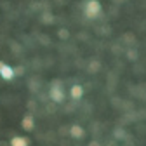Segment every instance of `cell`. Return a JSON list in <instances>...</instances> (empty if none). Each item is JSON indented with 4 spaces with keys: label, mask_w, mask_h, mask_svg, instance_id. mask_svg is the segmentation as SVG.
Returning a JSON list of instances; mask_svg holds the SVG:
<instances>
[{
    "label": "cell",
    "mask_w": 146,
    "mask_h": 146,
    "mask_svg": "<svg viewBox=\"0 0 146 146\" xmlns=\"http://www.w3.org/2000/svg\"><path fill=\"white\" fill-rule=\"evenodd\" d=\"M89 146H99V144H98V143H90Z\"/></svg>",
    "instance_id": "9c48e42d"
},
{
    "label": "cell",
    "mask_w": 146,
    "mask_h": 146,
    "mask_svg": "<svg viewBox=\"0 0 146 146\" xmlns=\"http://www.w3.org/2000/svg\"><path fill=\"white\" fill-rule=\"evenodd\" d=\"M23 71H25V70H23L21 66H19V68H14V73H16V75H23Z\"/></svg>",
    "instance_id": "ba28073f"
},
{
    "label": "cell",
    "mask_w": 146,
    "mask_h": 146,
    "mask_svg": "<svg viewBox=\"0 0 146 146\" xmlns=\"http://www.w3.org/2000/svg\"><path fill=\"white\" fill-rule=\"evenodd\" d=\"M70 134H71L73 137H82V136H84V129H82L80 125H73L71 131H70Z\"/></svg>",
    "instance_id": "52a82bcc"
},
{
    "label": "cell",
    "mask_w": 146,
    "mask_h": 146,
    "mask_svg": "<svg viewBox=\"0 0 146 146\" xmlns=\"http://www.w3.org/2000/svg\"><path fill=\"white\" fill-rule=\"evenodd\" d=\"M21 125H23V129H25V131H33V127H35V120H33V117H31V115L23 117Z\"/></svg>",
    "instance_id": "277c9868"
},
{
    "label": "cell",
    "mask_w": 146,
    "mask_h": 146,
    "mask_svg": "<svg viewBox=\"0 0 146 146\" xmlns=\"http://www.w3.org/2000/svg\"><path fill=\"white\" fill-rule=\"evenodd\" d=\"M50 99L54 101V103H63L64 101V92H63V89L61 87H58V82H54V85L50 87Z\"/></svg>",
    "instance_id": "7a4b0ae2"
},
{
    "label": "cell",
    "mask_w": 146,
    "mask_h": 146,
    "mask_svg": "<svg viewBox=\"0 0 146 146\" xmlns=\"http://www.w3.org/2000/svg\"><path fill=\"white\" fill-rule=\"evenodd\" d=\"M99 12H101V4L98 2V0H89V2L85 4V16L89 17V19L96 17Z\"/></svg>",
    "instance_id": "6da1fadb"
},
{
    "label": "cell",
    "mask_w": 146,
    "mask_h": 146,
    "mask_svg": "<svg viewBox=\"0 0 146 146\" xmlns=\"http://www.w3.org/2000/svg\"><path fill=\"white\" fill-rule=\"evenodd\" d=\"M70 94H71V98L75 99V101H77V99H80V98H82V94H84V87H82V85H73Z\"/></svg>",
    "instance_id": "5b68a950"
},
{
    "label": "cell",
    "mask_w": 146,
    "mask_h": 146,
    "mask_svg": "<svg viewBox=\"0 0 146 146\" xmlns=\"http://www.w3.org/2000/svg\"><path fill=\"white\" fill-rule=\"evenodd\" d=\"M11 146H28V139L26 137H19V136H16V137H12L11 139V143H9Z\"/></svg>",
    "instance_id": "8992f818"
},
{
    "label": "cell",
    "mask_w": 146,
    "mask_h": 146,
    "mask_svg": "<svg viewBox=\"0 0 146 146\" xmlns=\"http://www.w3.org/2000/svg\"><path fill=\"white\" fill-rule=\"evenodd\" d=\"M0 77H2V78H5V80H12V78L16 77V73H14V68L4 63L2 66H0Z\"/></svg>",
    "instance_id": "3957f363"
}]
</instances>
